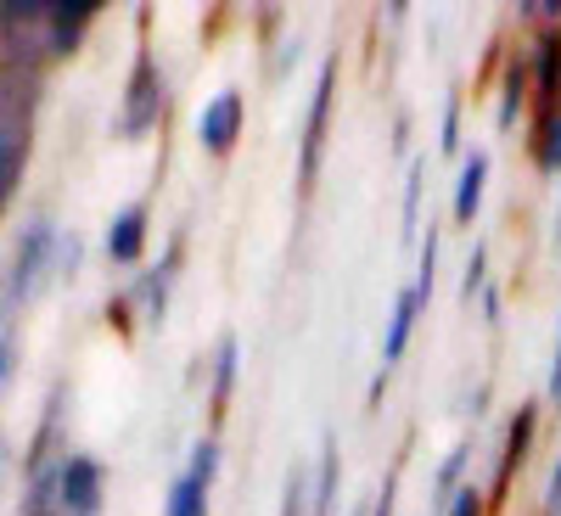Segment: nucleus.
<instances>
[{"label":"nucleus","mask_w":561,"mask_h":516,"mask_svg":"<svg viewBox=\"0 0 561 516\" xmlns=\"http://www.w3.org/2000/svg\"><path fill=\"white\" fill-rule=\"evenodd\" d=\"M455 516H478V494H460L455 500Z\"/></svg>","instance_id":"f3484780"},{"label":"nucleus","mask_w":561,"mask_h":516,"mask_svg":"<svg viewBox=\"0 0 561 516\" xmlns=\"http://www.w3.org/2000/svg\"><path fill=\"white\" fill-rule=\"evenodd\" d=\"M415 309H421V293H415V287H410V293H399V303H393V320H388V343H382V359H388V365H393V359L404 354V343H410Z\"/></svg>","instance_id":"6e6552de"},{"label":"nucleus","mask_w":561,"mask_h":516,"mask_svg":"<svg viewBox=\"0 0 561 516\" xmlns=\"http://www.w3.org/2000/svg\"><path fill=\"white\" fill-rule=\"evenodd\" d=\"M230 370H237V343L219 348V388H214V393H230Z\"/></svg>","instance_id":"ddd939ff"},{"label":"nucleus","mask_w":561,"mask_h":516,"mask_svg":"<svg viewBox=\"0 0 561 516\" xmlns=\"http://www.w3.org/2000/svg\"><path fill=\"white\" fill-rule=\"evenodd\" d=\"M550 505H561V466H556V478H550Z\"/></svg>","instance_id":"a211bd4d"},{"label":"nucleus","mask_w":561,"mask_h":516,"mask_svg":"<svg viewBox=\"0 0 561 516\" xmlns=\"http://www.w3.org/2000/svg\"><path fill=\"white\" fill-rule=\"evenodd\" d=\"M45 259H51V225L39 219V225L28 230V242L18 248V270H12V293H18V298H28V293H34V280H39Z\"/></svg>","instance_id":"20e7f679"},{"label":"nucleus","mask_w":561,"mask_h":516,"mask_svg":"<svg viewBox=\"0 0 561 516\" xmlns=\"http://www.w3.org/2000/svg\"><path fill=\"white\" fill-rule=\"evenodd\" d=\"M169 516H208V483L185 472L169 494Z\"/></svg>","instance_id":"1a4fd4ad"},{"label":"nucleus","mask_w":561,"mask_h":516,"mask_svg":"<svg viewBox=\"0 0 561 516\" xmlns=\"http://www.w3.org/2000/svg\"><path fill=\"white\" fill-rule=\"evenodd\" d=\"M237 129H242V96H237V90H225V96H214V102L203 107V118H197V140H203L208 152H230Z\"/></svg>","instance_id":"7ed1b4c3"},{"label":"nucleus","mask_w":561,"mask_h":516,"mask_svg":"<svg viewBox=\"0 0 561 516\" xmlns=\"http://www.w3.org/2000/svg\"><path fill=\"white\" fill-rule=\"evenodd\" d=\"M140 242H147V208H124L107 230V253L118 264H135L140 259Z\"/></svg>","instance_id":"39448f33"},{"label":"nucleus","mask_w":561,"mask_h":516,"mask_svg":"<svg viewBox=\"0 0 561 516\" xmlns=\"http://www.w3.org/2000/svg\"><path fill=\"white\" fill-rule=\"evenodd\" d=\"M163 107V90L152 84V68H140L135 73V96H129V113H124V135H140Z\"/></svg>","instance_id":"0eeeda50"},{"label":"nucleus","mask_w":561,"mask_h":516,"mask_svg":"<svg viewBox=\"0 0 561 516\" xmlns=\"http://www.w3.org/2000/svg\"><path fill=\"white\" fill-rule=\"evenodd\" d=\"M298 505H304V483L293 478V483H287V505H280V516H298Z\"/></svg>","instance_id":"2eb2a0df"},{"label":"nucleus","mask_w":561,"mask_h":516,"mask_svg":"<svg viewBox=\"0 0 561 516\" xmlns=\"http://www.w3.org/2000/svg\"><path fill=\"white\" fill-rule=\"evenodd\" d=\"M550 393L561 399V354H556V377H550Z\"/></svg>","instance_id":"6ab92c4d"},{"label":"nucleus","mask_w":561,"mask_h":516,"mask_svg":"<svg viewBox=\"0 0 561 516\" xmlns=\"http://www.w3.org/2000/svg\"><path fill=\"white\" fill-rule=\"evenodd\" d=\"M12 180H18V135H12V129H0V203H7Z\"/></svg>","instance_id":"9d476101"},{"label":"nucleus","mask_w":561,"mask_h":516,"mask_svg":"<svg viewBox=\"0 0 561 516\" xmlns=\"http://www.w3.org/2000/svg\"><path fill=\"white\" fill-rule=\"evenodd\" d=\"M90 23V7H45V0H7L0 7V51L18 68L73 51L79 34Z\"/></svg>","instance_id":"f257e3e1"},{"label":"nucleus","mask_w":561,"mask_h":516,"mask_svg":"<svg viewBox=\"0 0 561 516\" xmlns=\"http://www.w3.org/2000/svg\"><path fill=\"white\" fill-rule=\"evenodd\" d=\"M0 466H7V449H0Z\"/></svg>","instance_id":"aec40b11"},{"label":"nucleus","mask_w":561,"mask_h":516,"mask_svg":"<svg viewBox=\"0 0 561 516\" xmlns=\"http://www.w3.org/2000/svg\"><path fill=\"white\" fill-rule=\"evenodd\" d=\"M539 163H545V169H561V118H556V113L545 118V140H539Z\"/></svg>","instance_id":"f8f14e48"},{"label":"nucleus","mask_w":561,"mask_h":516,"mask_svg":"<svg viewBox=\"0 0 561 516\" xmlns=\"http://www.w3.org/2000/svg\"><path fill=\"white\" fill-rule=\"evenodd\" d=\"M102 511V466L73 455L57 478V516H96Z\"/></svg>","instance_id":"f03ea898"},{"label":"nucleus","mask_w":561,"mask_h":516,"mask_svg":"<svg viewBox=\"0 0 561 516\" xmlns=\"http://www.w3.org/2000/svg\"><path fill=\"white\" fill-rule=\"evenodd\" d=\"M483 180H489V158L472 152V158H466V169H460V185H455V219H460V225H472V219H478Z\"/></svg>","instance_id":"423d86ee"},{"label":"nucleus","mask_w":561,"mask_h":516,"mask_svg":"<svg viewBox=\"0 0 561 516\" xmlns=\"http://www.w3.org/2000/svg\"><path fill=\"white\" fill-rule=\"evenodd\" d=\"M7 370H12V337L0 332V382H7Z\"/></svg>","instance_id":"dca6fc26"},{"label":"nucleus","mask_w":561,"mask_h":516,"mask_svg":"<svg viewBox=\"0 0 561 516\" xmlns=\"http://www.w3.org/2000/svg\"><path fill=\"white\" fill-rule=\"evenodd\" d=\"M478 287H483V253H472V264H466V280H460V293L472 298Z\"/></svg>","instance_id":"4468645a"},{"label":"nucleus","mask_w":561,"mask_h":516,"mask_svg":"<svg viewBox=\"0 0 561 516\" xmlns=\"http://www.w3.org/2000/svg\"><path fill=\"white\" fill-rule=\"evenodd\" d=\"M332 489H337V449H325V460H320V489H314V511H320V516L332 511Z\"/></svg>","instance_id":"9b49d317"}]
</instances>
